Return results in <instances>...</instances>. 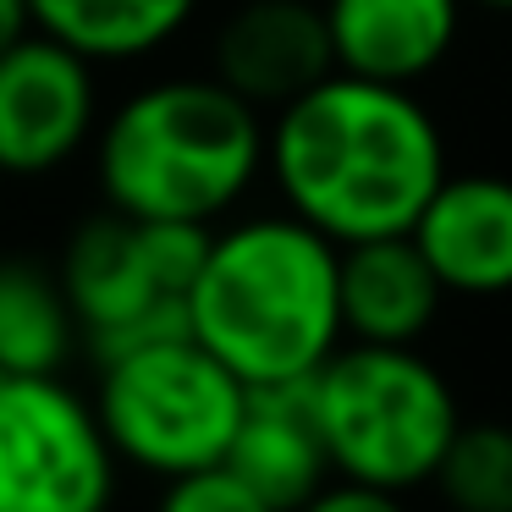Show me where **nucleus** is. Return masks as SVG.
I'll return each instance as SVG.
<instances>
[{"label": "nucleus", "mask_w": 512, "mask_h": 512, "mask_svg": "<svg viewBox=\"0 0 512 512\" xmlns=\"http://www.w3.org/2000/svg\"><path fill=\"white\" fill-rule=\"evenodd\" d=\"M265 171L287 215L347 248L419 221L446 177V138L413 89L331 72L270 116Z\"/></svg>", "instance_id": "f257e3e1"}, {"label": "nucleus", "mask_w": 512, "mask_h": 512, "mask_svg": "<svg viewBox=\"0 0 512 512\" xmlns=\"http://www.w3.org/2000/svg\"><path fill=\"white\" fill-rule=\"evenodd\" d=\"M342 248L298 215L215 226L188 287V336L248 391L303 386L342 336Z\"/></svg>", "instance_id": "f03ea898"}, {"label": "nucleus", "mask_w": 512, "mask_h": 512, "mask_svg": "<svg viewBox=\"0 0 512 512\" xmlns=\"http://www.w3.org/2000/svg\"><path fill=\"white\" fill-rule=\"evenodd\" d=\"M94 177L116 215L221 226L265 177V116L210 72L144 83L94 133Z\"/></svg>", "instance_id": "7ed1b4c3"}, {"label": "nucleus", "mask_w": 512, "mask_h": 512, "mask_svg": "<svg viewBox=\"0 0 512 512\" xmlns=\"http://www.w3.org/2000/svg\"><path fill=\"white\" fill-rule=\"evenodd\" d=\"M303 391L331 474L391 496L430 485L463 424L452 380L419 347L342 342L303 380Z\"/></svg>", "instance_id": "20e7f679"}, {"label": "nucleus", "mask_w": 512, "mask_h": 512, "mask_svg": "<svg viewBox=\"0 0 512 512\" xmlns=\"http://www.w3.org/2000/svg\"><path fill=\"white\" fill-rule=\"evenodd\" d=\"M89 402L116 463L177 479L226 457L248 386L188 331H171L100 358V386Z\"/></svg>", "instance_id": "39448f33"}, {"label": "nucleus", "mask_w": 512, "mask_h": 512, "mask_svg": "<svg viewBox=\"0 0 512 512\" xmlns=\"http://www.w3.org/2000/svg\"><path fill=\"white\" fill-rule=\"evenodd\" d=\"M215 226L133 221L100 210L67 237L56 276L67 287L78 342L94 358L127 353L138 342L188 331V287L204 265Z\"/></svg>", "instance_id": "423d86ee"}, {"label": "nucleus", "mask_w": 512, "mask_h": 512, "mask_svg": "<svg viewBox=\"0 0 512 512\" xmlns=\"http://www.w3.org/2000/svg\"><path fill=\"white\" fill-rule=\"evenodd\" d=\"M116 452L61 375H0V512H111Z\"/></svg>", "instance_id": "0eeeda50"}, {"label": "nucleus", "mask_w": 512, "mask_h": 512, "mask_svg": "<svg viewBox=\"0 0 512 512\" xmlns=\"http://www.w3.org/2000/svg\"><path fill=\"white\" fill-rule=\"evenodd\" d=\"M100 133L94 61L45 34L0 56V177H50Z\"/></svg>", "instance_id": "6e6552de"}, {"label": "nucleus", "mask_w": 512, "mask_h": 512, "mask_svg": "<svg viewBox=\"0 0 512 512\" xmlns=\"http://www.w3.org/2000/svg\"><path fill=\"white\" fill-rule=\"evenodd\" d=\"M331 72V39L314 0H243L215 28L210 78L248 100L259 116H276Z\"/></svg>", "instance_id": "1a4fd4ad"}, {"label": "nucleus", "mask_w": 512, "mask_h": 512, "mask_svg": "<svg viewBox=\"0 0 512 512\" xmlns=\"http://www.w3.org/2000/svg\"><path fill=\"white\" fill-rule=\"evenodd\" d=\"M413 248L435 270L446 298H507L512 292V177L446 171L419 221Z\"/></svg>", "instance_id": "9d476101"}, {"label": "nucleus", "mask_w": 512, "mask_h": 512, "mask_svg": "<svg viewBox=\"0 0 512 512\" xmlns=\"http://www.w3.org/2000/svg\"><path fill=\"white\" fill-rule=\"evenodd\" d=\"M468 0H320L331 67L347 78L424 83L463 34Z\"/></svg>", "instance_id": "9b49d317"}, {"label": "nucleus", "mask_w": 512, "mask_h": 512, "mask_svg": "<svg viewBox=\"0 0 512 512\" xmlns=\"http://www.w3.org/2000/svg\"><path fill=\"white\" fill-rule=\"evenodd\" d=\"M342 336L369 347H419L446 292L413 237H369L342 248Z\"/></svg>", "instance_id": "f8f14e48"}, {"label": "nucleus", "mask_w": 512, "mask_h": 512, "mask_svg": "<svg viewBox=\"0 0 512 512\" xmlns=\"http://www.w3.org/2000/svg\"><path fill=\"white\" fill-rule=\"evenodd\" d=\"M221 463L232 468L254 496H265L276 512L303 507L314 490L336 479L303 386L248 391L243 419H237V435H232Z\"/></svg>", "instance_id": "ddd939ff"}, {"label": "nucleus", "mask_w": 512, "mask_h": 512, "mask_svg": "<svg viewBox=\"0 0 512 512\" xmlns=\"http://www.w3.org/2000/svg\"><path fill=\"white\" fill-rule=\"evenodd\" d=\"M28 12L34 34L67 45L94 67H111L171 45L193 23L199 0H28Z\"/></svg>", "instance_id": "4468645a"}, {"label": "nucleus", "mask_w": 512, "mask_h": 512, "mask_svg": "<svg viewBox=\"0 0 512 512\" xmlns=\"http://www.w3.org/2000/svg\"><path fill=\"white\" fill-rule=\"evenodd\" d=\"M72 347L78 320L56 265L0 254V375H61Z\"/></svg>", "instance_id": "2eb2a0df"}, {"label": "nucleus", "mask_w": 512, "mask_h": 512, "mask_svg": "<svg viewBox=\"0 0 512 512\" xmlns=\"http://www.w3.org/2000/svg\"><path fill=\"white\" fill-rule=\"evenodd\" d=\"M430 485H441L452 512H512V424L463 419Z\"/></svg>", "instance_id": "dca6fc26"}, {"label": "nucleus", "mask_w": 512, "mask_h": 512, "mask_svg": "<svg viewBox=\"0 0 512 512\" xmlns=\"http://www.w3.org/2000/svg\"><path fill=\"white\" fill-rule=\"evenodd\" d=\"M155 512H276V507L265 496H254L226 463H215V468H193V474L166 479Z\"/></svg>", "instance_id": "f3484780"}, {"label": "nucleus", "mask_w": 512, "mask_h": 512, "mask_svg": "<svg viewBox=\"0 0 512 512\" xmlns=\"http://www.w3.org/2000/svg\"><path fill=\"white\" fill-rule=\"evenodd\" d=\"M292 512H408L402 507V496H391V490H369V485H353V479H331V485H320L303 507Z\"/></svg>", "instance_id": "a211bd4d"}, {"label": "nucleus", "mask_w": 512, "mask_h": 512, "mask_svg": "<svg viewBox=\"0 0 512 512\" xmlns=\"http://www.w3.org/2000/svg\"><path fill=\"white\" fill-rule=\"evenodd\" d=\"M34 34V12H28V0H0V56L12 45Z\"/></svg>", "instance_id": "6ab92c4d"}, {"label": "nucleus", "mask_w": 512, "mask_h": 512, "mask_svg": "<svg viewBox=\"0 0 512 512\" xmlns=\"http://www.w3.org/2000/svg\"><path fill=\"white\" fill-rule=\"evenodd\" d=\"M474 6H485V12H507V17H512V0H474Z\"/></svg>", "instance_id": "aec40b11"}]
</instances>
